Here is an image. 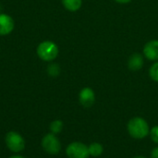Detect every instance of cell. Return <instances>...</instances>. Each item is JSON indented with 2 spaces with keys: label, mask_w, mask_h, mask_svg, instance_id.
Masks as SVG:
<instances>
[{
  "label": "cell",
  "mask_w": 158,
  "mask_h": 158,
  "mask_svg": "<svg viewBox=\"0 0 158 158\" xmlns=\"http://www.w3.org/2000/svg\"><path fill=\"white\" fill-rule=\"evenodd\" d=\"M134 158H146V157H144V156H135Z\"/></svg>",
  "instance_id": "obj_19"
},
{
  "label": "cell",
  "mask_w": 158,
  "mask_h": 158,
  "mask_svg": "<svg viewBox=\"0 0 158 158\" xmlns=\"http://www.w3.org/2000/svg\"><path fill=\"white\" fill-rule=\"evenodd\" d=\"M6 147L13 153H20L25 149V140L21 134L17 131H8L5 137Z\"/></svg>",
  "instance_id": "obj_3"
},
{
  "label": "cell",
  "mask_w": 158,
  "mask_h": 158,
  "mask_svg": "<svg viewBox=\"0 0 158 158\" xmlns=\"http://www.w3.org/2000/svg\"><path fill=\"white\" fill-rule=\"evenodd\" d=\"M41 145L44 152L52 156L58 155L61 151V143L59 139L56 137V134H53L51 132L44 136L41 142Z\"/></svg>",
  "instance_id": "obj_4"
},
{
  "label": "cell",
  "mask_w": 158,
  "mask_h": 158,
  "mask_svg": "<svg viewBox=\"0 0 158 158\" xmlns=\"http://www.w3.org/2000/svg\"><path fill=\"white\" fill-rule=\"evenodd\" d=\"M15 27L14 19L6 14H0V35L9 34Z\"/></svg>",
  "instance_id": "obj_8"
},
{
  "label": "cell",
  "mask_w": 158,
  "mask_h": 158,
  "mask_svg": "<svg viewBox=\"0 0 158 158\" xmlns=\"http://www.w3.org/2000/svg\"><path fill=\"white\" fill-rule=\"evenodd\" d=\"M79 101L83 107H92L95 102V94L90 87H84L79 94Z\"/></svg>",
  "instance_id": "obj_6"
},
{
  "label": "cell",
  "mask_w": 158,
  "mask_h": 158,
  "mask_svg": "<svg viewBox=\"0 0 158 158\" xmlns=\"http://www.w3.org/2000/svg\"><path fill=\"white\" fill-rule=\"evenodd\" d=\"M60 67L58 64H51L47 68V73L51 77H57L60 74Z\"/></svg>",
  "instance_id": "obj_13"
},
{
  "label": "cell",
  "mask_w": 158,
  "mask_h": 158,
  "mask_svg": "<svg viewBox=\"0 0 158 158\" xmlns=\"http://www.w3.org/2000/svg\"><path fill=\"white\" fill-rule=\"evenodd\" d=\"M151 158H158V146L154 148L151 152Z\"/></svg>",
  "instance_id": "obj_16"
},
{
  "label": "cell",
  "mask_w": 158,
  "mask_h": 158,
  "mask_svg": "<svg viewBox=\"0 0 158 158\" xmlns=\"http://www.w3.org/2000/svg\"><path fill=\"white\" fill-rule=\"evenodd\" d=\"M63 127H64V124H63V121L60 120V119H56L54 121L51 122L50 124V131L51 133L53 134H58L62 131L63 130Z\"/></svg>",
  "instance_id": "obj_12"
},
{
  "label": "cell",
  "mask_w": 158,
  "mask_h": 158,
  "mask_svg": "<svg viewBox=\"0 0 158 158\" xmlns=\"http://www.w3.org/2000/svg\"><path fill=\"white\" fill-rule=\"evenodd\" d=\"M88 149H89V154L90 156H94V157H97V156H100L103 152H104V147L101 143H92L89 146H88Z\"/></svg>",
  "instance_id": "obj_11"
},
{
  "label": "cell",
  "mask_w": 158,
  "mask_h": 158,
  "mask_svg": "<svg viewBox=\"0 0 158 158\" xmlns=\"http://www.w3.org/2000/svg\"><path fill=\"white\" fill-rule=\"evenodd\" d=\"M66 155L69 158H88L89 149L86 144L81 142H73L66 148Z\"/></svg>",
  "instance_id": "obj_5"
},
{
  "label": "cell",
  "mask_w": 158,
  "mask_h": 158,
  "mask_svg": "<svg viewBox=\"0 0 158 158\" xmlns=\"http://www.w3.org/2000/svg\"><path fill=\"white\" fill-rule=\"evenodd\" d=\"M37 55L44 61L55 60L59 53L58 46L52 41H44L39 44L37 47Z\"/></svg>",
  "instance_id": "obj_2"
},
{
  "label": "cell",
  "mask_w": 158,
  "mask_h": 158,
  "mask_svg": "<svg viewBox=\"0 0 158 158\" xmlns=\"http://www.w3.org/2000/svg\"><path fill=\"white\" fill-rule=\"evenodd\" d=\"M114 1L117 2V3H118V4L124 5V4H129V3H131L132 0H114Z\"/></svg>",
  "instance_id": "obj_17"
},
{
  "label": "cell",
  "mask_w": 158,
  "mask_h": 158,
  "mask_svg": "<svg viewBox=\"0 0 158 158\" xmlns=\"http://www.w3.org/2000/svg\"><path fill=\"white\" fill-rule=\"evenodd\" d=\"M143 56L150 61H158V40H151L144 44Z\"/></svg>",
  "instance_id": "obj_7"
},
{
  "label": "cell",
  "mask_w": 158,
  "mask_h": 158,
  "mask_svg": "<svg viewBox=\"0 0 158 158\" xmlns=\"http://www.w3.org/2000/svg\"><path fill=\"white\" fill-rule=\"evenodd\" d=\"M150 136L154 143L158 144V126H155L150 130Z\"/></svg>",
  "instance_id": "obj_15"
},
{
  "label": "cell",
  "mask_w": 158,
  "mask_h": 158,
  "mask_svg": "<svg viewBox=\"0 0 158 158\" xmlns=\"http://www.w3.org/2000/svg\"><path fill=\"white\" fill-rule=\"evenodd\" d=\"M144 64L143 56L140 53H133L128 59V68L131 71L140 70Z\"/></svg>",
  "instance_id": "obj_9"
},
{
  "label": "cell",
  "mask_w": 158,
  "mask_h": 158,
  "mask_svg": "<svg viewBox=\"0 0 158 158\" xmlns=\"http://www.w3.org/2000/svg\"><path fill=\"white\" fill-rule=\"evenodd\" d=\"M64 7L71 12L78 11L82 5V0H62Z\"/></svg>",
  "instance_id": "obj_10"
},
{
  "label": "cell",
  "mask_w": 158,
  "mask_h": 158,
  "mask_svg": "<svg viewBox=\"0 0 158 158\" xmlns=\"http://www.w3.org/2000/svg\"><path fill=\"white\" fill-rule=\"evenodd\" d=\"M8 158H25V157H24V156H19V155H13V156H9Z\"/></svg>",
  "instance_id": "obj_18"
},
{
  "label": "cell",
  "mask_w": 158,
  "mask_h": 158,
  "mask_svg": "<svg viewBox=\"0 0 158 158\" xmlns=\"http://www.w3.org/2000/svg\"><path fill=\"white\" fill-rule=\"evenodd\" d=\"M127 129L129 134L133 139L137 140L144 139L150 133V128L147 121L141 117H135L131 118L128 123Z\"/></svg>",
  "instance_id": "obj_1"
},
{
  "label": "cell",
  "mask_w": 158,
  "mask_h": 158,
  "mask_svg": "<svg viewBox=\"0 0 158 158\" xmlns=\"http://www.w3.org/2000/svg\"><path fill=\"white\" fill-rule=\"evenodd\" d=\"M149 76L154 81L158 82V61H156L149 69Z\"/></svg>",
  "instance_id": "obj_14"
}]
</instances>
